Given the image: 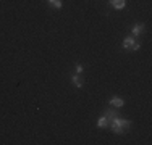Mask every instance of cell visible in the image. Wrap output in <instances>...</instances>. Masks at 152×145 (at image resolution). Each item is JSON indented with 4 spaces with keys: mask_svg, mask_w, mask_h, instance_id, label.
<instances>
[{
    "mask_svg": "<svg viewBox=\"0 0 152 145\" xmlns=\"http://www.w3.org/2000/svg\"><path fill=\"white\" fill-rule=\"evenodd\" d=\"M97 126H99V128H107V126H108V121H107L105 116H102V118L97 121Z\"/></svg>",
    "mask_w": 152,
    "mask_h": 145,
    "instance_id": "9",
    "label": "cell"
},
{
    "mask_svg": "<svg viewBox=\"0 0 152 145\" xmlns=\"http://www.w3.org/2000/svg\"><path fill=\"white\" fill-rule=\"evenodd\" d=\"M110 5L113 7V8H117V10H123L125 5H126V2L125 0H110Z\"/></svg>",
    "mask_w": 152,
    "mask_h": 145,
    "instance_id": "5",
    "label": "cell"
},
{
    "mask_svg": "<svg viewBox=\"0 0 152 145\" xmlns=\"http://www.w3.org/2000/svg\"><path fill=\"white\" fill-rule=\"evenodd\" d=\"M75 70H76V74H81V72H83V65H79V63H78Z\"/></svg>",
    "mask_w": 152,
    "mask_h": 145,
    "instance_id": "11",
    "label": "cell"
},
{
    "mask_svg": "<svg viewBox=\"0 0 152 145\" xmlns=\"http://www.w3.org/2000/svg\"><path fill=\"white\" fill-rule=\"evenodd\" d=\"M71 81H73V84L76 87H83V84H84V81H83V78L79 74H73L71 76Z\"/></svg>",
    "mask_w": 152,
    "mask_h": 145,
    "instance_id": "6",
    "label": "cell"
},
{
    "mask_svg": "<svg viewBox=\"0 0 152 145\" xmlns=\"http://www.w3.org/2000/svg\"><path fill=\"white\" fill-rule=\"evenodd\" d=\"M108 103H110L113 108H121L123 105H125V102H123V99H120V97H112Z\"/></svg>",
    "mask_w": 152,
    "mask_h": 145,
    "instance_id": "3",
    "label": "cell"
},
{
    "mask_svg": "<svg viewBox=\"0 0 152 145\" xmlns=\"http://www.w3.org/2000/svg\"><path fill=\"white\" fill-rule=\"evenodd\" d=\"M104 116H105V118H107V121L110 123L112 119H115L117 116H120V115L117 113V110H113V108H108V110L104 111Z\"/></svg>",
    "mask_w": 152,
    "mask_h": 145,
    "instance_id": "2",
    "label": "cell"
},
{
    "mask_svg": "<svg viewBox=\"0 0 152 145\" xmlns=\"http://www.w3.org/2000/svg\"><path fill=\"white\" fill-rule=\"evenodd\" d=\"M133 44H134V37H129V36H128V37L123 39V44H121V45H123V49H129Z\"/></svg>",
    "mask_w": 152,
    "mask_h": 145,
    "instance_id": "7",
    "label": "cell"
},
{
    "mask_svg": "<svg viewBox=\"0 0 152 145\" xmlns=\"http://www.w3.org/2000/svg\"><path fill=\"white\" fill-rule=\"evenodd\" d=\"M108 124H110V128H112V130H113L115 134H123L126 129L129 128V126H131V121L123 119V118H118V116H117V118L112 119Z\"/></svg>",
    "mask_w": 152,
    "mask_h": 145,
    "instance_id": "1",
    "label": "cell"
},
{
    "mask_svg": "<svg viewBox=\"0 0 152 145\" xmlns=\"http://www.w3.org/2000/svg\"><path fill=\"white\" fill-rule=\"evenodd\" d=\"M141 49V44H137V42H134L131 47H129V50H133V52H136V50H139Z\"/></svg>",
    "mask_w": 152,
    "mask_h": 145,
    "instance_id": "10",
    "label": "cell"
},
{
    "mask_svg": "<svg viewBox=\"0 0 152 145\" xmlns=\"http://www.w3.org/2000/svg\"><path fill=\"white\" fill-rule=\"evenodd\" d=\"M49 5L53 7V8L60 10L61 8V0H49Z\"/></svg>",
    "mask_w": 152,
    "mask_h": 145,
    "instance_id": "8",
    "label": "cell"
},
{
    "mask_svg": "<svg viewBox=\"0 0 152 145\" xmlns=\"http://www.w3.org/2000/svg\"><path fill=\"white\" fill-rule=\"evenodd\" d=\"M142 32H144V24L136 23L134 26H133V36H134V37H137V36H141Z\"/></svg>",
    "mask_w": 152,
    "mask_h": 145,
    "instance_id": "4",
    "label": "cell"
}]
</instances>
